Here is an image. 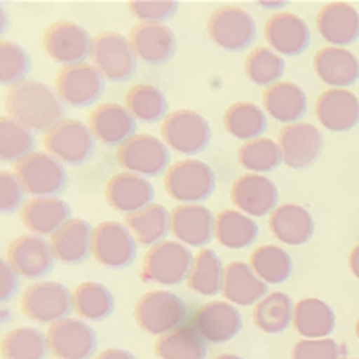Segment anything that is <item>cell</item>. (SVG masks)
I'll list each match as a JSON object with an SVG mask.
<instances>
[{
	"mask_svg": "<svg viewBox=\"0 0 359 359\" xmlns=\"http://www.w3.org/2000/svg\"><path fill=\"white\" fill-rule=\"evenodd\" d=\"M4 109L10 118L45 133L65 116V105L57 93L35 79H25L6 90Z\"/></svg>",
	"mask_w": 359,
	"mask_h": 359,
	"instance_id": "1",
	"label": "cell"
},
{
	"mask_svg": "<svg viewBox=\"0 0 359 359\" xmlns=\"http://www.w3.org/2000/svg\"><path fill=\"white\" fill-rule=\"evenodd\" d=\"M164 188L173 201L199 205L216 190V173L199 158H184L164 173Z\"/></svg>",
	"mask_w": 359,
	"mask_h": 359,
	"instance_id": "2",
	"label": "cell"
},
{
	"mask_svg": "<svg viewBox=\"0 0 359 359\" xmlns=\"http://www.w3.org/2000/svg\"><path fill=\"white\" fill-rule=\"evenodd\" d=\"M135 319L146 334L161 337L184 325L188 319V308L172 291H148L135 306Z\"/></svg>",
	"mask_w": 359,
	"mask_h": 359,
	"instance_id": "3",
	"label": "cell"
},
{
	"mask_svg": "<svg viewBox=\"0 0 359 359\" xmlns=\"http://www.w3.org/2000/svg\"><path fill=\"white\" fill-rule=\"evenodd\" d=\"M194 258L196 256L184 243L177 240H164L146 252L140 278L149 284L177 285L190 275Z\"/></svg>",
	"mask_w": 359,
	"mask_h": 359,
	"instance_id": "4",
	"label": "cell"
},
{
	"mask_svg": "<svg viewBox=\"0 0 359 359\" xmlns=\"http://www.w3.org/2000/svg\"><path fill=\"white\" fill-rule=\"evenodd\" d=\"M13 173L26 194L35 197H55L67 188L69 175L63 163L50 153H30L15 163Z\"/></svg>",
	"mask_w": 359,
	"mask_h": 359,
	"instance_id": "5",
	"label": "cell"
},
{
	"mask_svg": "<svg viewBox=\"0 0 359 359\" xmlns=\"http://www.w3.org/2000/svg\"><path fill=\"white\" fill-rule=\"evenodd\" d=\"M137 52L131 41L116 32H104L93 39L90 60L94 67L104 74L105 79L122 83L135 74L137 69Z\"/></svg>",
	"mask_w": 359,
	"mask_h": 359,
	"instance_id": "6",
	"label": "cell"
},
{
	"mask_svg": "<svg viewBox=\"0 0 359 359\" xmlns=\"http://www.w3.org/2000/svg\"><path fill=\"white\" fill-rule=\"evenodd\" d=\"M161 135L168 148L181 155H197L207 149L212 138L210 123L190 109L168 113L161 126Z\"/></svg>",
	"mask_w": 359,
	"mask_h": 359,
	"instance_id": "7",
	"label": "cell"
},
{
	"mask_svg": "<svg viewBox=\"0 0 359 359\" xmlns=\"http://www.w3.org/2000/svg\"><path fill=\"white\" fill-rule=\"evenodd\" d=\"M90 252L100 266L126 269L137 258V238L123 223L104 222L93 229Z\"/></svg>",
	"mask_w": 359,
	"mask_h": 359,
	"instance_id": "8",
	"label": "cell"
},
{
	"mask_svg": "<svg viewBox=\"0 0 359 359\" xmlns=\"http://www.w3.org/2000/svg\"><path fill=\"white\" fill-rule=\"evenodd\" d=\"M94 135L79 120H61L43 137L45 149L60 163L79 166L94 155Z\"/></svg>",
	"mask_w": 359,
	"mask_h": 359,
	"instance_id": "9",
	"label": "cell"
},
{
	"mask_svg": "<svg viewBox=\"0 0 359 359\" xmlns=\"http://www.w3.org/2000/svg\"><path fill=\"white\" fill-rule=\"evenodd\" d=\"M20 310L34 323L54 325L74 310L72 293L60 282H37L22 293Z\"/></svg>",
	"mask_w": 359,
	"mask_h": 359,
	"instance_id": "10",
	"label": "cell"
},
{
	"mask_svg": "<svg viewBox=\"0 0 359 359\" xmlns=\"http://www.w3.org/2000/svg\"><path fill=\"white\" fill-rule=\"evenodd\" d=\"M207 32L212 43L219 48L226 52H241L252 45L256 37V22L238 6H222L208 17Z\"/></svg>",
	"mask_w": 359,
	"mask_h": 359,
	"instance_id": "11",
	"label": "cell"
},
{
	"mask_svg": "<svg viewBox=\"0 0 359 359\" xmlns=\"http://www.w3.org/2000/svg\"><path fill=\"white\" fill-rule=\"evenodd\" d=\"M116 161L126 172L155 177L158 173L168 172L170 148L164 140H158L153 135H135L120 146Z\"/></svg>",
	"mask_w": 359,
	"mask_h": 359,
	"instance_id": "12",
	"label": "cell"
},
{
	"mask_svg": "<svg viewBox=\"0 0 359 359\" xmlns=\"http://www.w3.org/2000/svg\"><path fill=\"white\" fill-rule=\"evenodd\" d=\"M105 78L94 65H69L55 78V93L61 102L72 107H87L98 102L104 94Z\"/></svg>",
	"mask_w": 359,
	"mask_h": 359,
	"instance_id": "13",
	"label": "cell"
},
{
	"mask_svg": "<svg viewBox=\"0 0 359 359\" xmlns=\"http://www.w3.org/2000/svg\"><path fill=\"white\" fill-rule=\"evenodd\" d=\"M50 354L57 359H90L96 352V332L85 320L65 319L50 325L46 330Z\"/></svg>",
	"mask_w": 359,
	"mask_h": 359,
	"instance_id": "14",
	"label": "cell"
},
{
	"mask_svg": "<svg viewBox=\"0 0 359 359\" xmlns=\"http://www.w3.org/2000/svg\"><path fill=\"white\" fill-rule=\"evenodd\" d=\"M43 46L55 63L69 67V65L85 63V57L90 55L93 39L89 32L76 22L57 20L46 28L43 35Z\"/></svg>",
	"mask_w": 359,
	"mask_h": 359,
	"instance_id": "15",
	"label": "cell"
},
{
	"mask_svg": "<svg viewBox=\"0 0 359 359\" xmlns=\"http://www.w3.org/2000/svg\"><path fill=\"white\" fill-rule=\"evenodd\" d=\"M231 201L247 216H271L278 205V188L260 173H245L232 184Z\"/></svg>",
	"mask_w": 359,
	"mask_h": 359,
	"instance_id": "16",
	"label": "cell"
},
{
	"mask_svg": "<svg viewBox=\"0 0 359 359\" xmlns=\"http://www.w3.org/2000/svg\"><path fill=\"white\" fill-rule=\"evenodd\" d=\"M282 161L287 168L302 170L319 158L323 151V135L315 126L304 122L290 123L278 135Z\"/></svg>",
	"mask_w": 359,
	"mask_h": 359,
	"instance_id": "17",
	"label": "cell"
},
{
	"mask_svg": "<svg viewBox=\"0 0 359 359\" xmlns=\"http://www.w3.org/2000/svg\"><path fill=\"white\" fill-rule=\"evenodd\" d=\"M54 252L50 241L35 234H26L13 240L6 251V262L17 275L25 278H43L54 267Z\"/></svg>",
	"mask_w": 359,
	"mask_h": 359,
	"instance_id": "18",
	"label": "cell"
},
{
	"mask_svg": "<svg viewBox=\"0 0 359 359\" xmlns=\"http://www.w3.org/2000/svg\"><path fill=\"white\" fill-rule=\"evenodd\" d=\"M105 199L109 207L126 216L153 205L155 190L153 184L142 175L131 172H120L109 179L105 187Z\"/></svg>",
	"mask_w": 359,
	"mask_h": 359,
	"instance_id": "19",
	"label": "cell"
},
{
	"mask_svg": "<svg viewBox=\"0 0 359 359\" xmlns=\"http://www.w3.org/2000/svg\"><path fill=\"white\" fill-rule=\"evenodd\" d=\"M216 231V216L203 205H179L170 216V232L187 247L208 245Z\"/></svg>",
	"mask_w": 359,
	"mask_h": 359,
	"instance_id": "20",
	"label": "cell"
},
{
	"mask_svg": "<svg viewBox=\"0 0 359 359\" xmlns=\"http://www.w3.org/2000/svg\"><path fill=\"white\" fill-rule=\"evenodd\" d=\"M266 41L271 50H275L278 55H300L310 46V28L295 13L280 11L271 15L264 28Z\"/></svg>",
	"mask_w": 359,
	"mask_h": 359,
	"instance_id": "21",
	"label": "cell"
},
{
	"mask_svg": "<svg viewBox=\"0 0 359 359\" xmlns=\"http://www.w3.org/2000/svg\"><path fill=\"white\" fill-rule=\"evenodd\" d=\"M89 129L104 146H122L137 135V118L120 104H102L89 116Z\"/></svg>",
	"mask_w": 359,
	"mask_h": 359,
	"instance_id": "22",
	"label": "cell"
},
{
	"mask_svg": "<svg viewBox=\"0 0 359 359\" xmlns=\"http://www.w3.org/2000/svg\"><path fill=\"white\" fill-rule=\"evenodd\" d=\"M192 326L207 343H226L241 330L240 311L229 302H208L196 311Z\"/></svg>",
	"mask_w": 359,
	"mask_h": 359,
	"instance_id": "23",
	"label": "cell"
},
{
	"mask_svg": "<svg viewBox=\"0 0 359 359\" xmlns=\"http://www.w3.org/2000/svg\"><path fill=\"white\" fill-rule=\"evenodd\" d=\"M315 116L330 131H350L359 123V100L346 89H328L315 102Z\"/></svg>",
	"mask_w": 359,
	"mask_h": 359,
	"instance_id": "24",
	"label": "cell"
},
{
	"mask_svg": "<svg viewBox=\"0 0 359 359\" xmlns=\"http://www.w3.org/2000/svg\"><path fill=\"white\" fill-rule=\"evenodd\" d=\"M317 30L332 46L352 45L359 39V11L346 2H330L317 15Z\"/></svg>",
	"mask_w": 359,
	"mask_h": 359,
	"instance_id": "25",
	"label": "cell"
},
{
	"mask_svg": "<svg viewBox=\"0 0 359 359\" xmlns=\"http://www.w3.org/2000/svg\"><path fill=\"white\" fill-rule=\"evenodd\" d=\"M129 41L144 63L163 65L175 54V34L163 22H140L131 30Z\"/></svg>",
	"mask_w": 359,
	"mask_h": 359,
	"instance_id": "26",
	"label": "cell"
},
{
	"mask_svg": "<svg viewBox=\"0 0 359 359\" xmlns=\"http://www.w3.org/2000/svg\"><path fill=\"white\" fill-rule=\"evenodd\" d=\"M313 69L323 83L344 89L359 79V61L350 50L339 46L320 48L313 57Z\"/></svg>",
	"mask_w": 359,
	"mask_h": 359,
	"instance_id": "27",
	"label": "cell"
},
{
	"mask_svg": "<svg viewBox=\"0 0 359 359\" xmlns=\"http://www.w3.org/2000/svg\"><path fill=\"white\" fill-rule=\"evenodd\" d=\"M271 234L284 245H304L315 232V222L304 207L295 203H284L269 216Z\"/></svg>",
	"mask_w": 359,
	"mask_h": 359,
	"instance_id": "28",
	"label": "cell"
},
{
	"mask_svg": "<svg viewBox=\"0 0 359 359\" xmlns=\"http://www.w3.org/2000/svg\"><path fill=\"white\" fill-rule=\"evenodd\" d=\"M72 208L57 197H34L20 208V222L34 234H55L72 219Z\"/></svg>",
	"mask_w": 359,
	"mask_h": 359,
	"instance_id": "29",
	"label": "cell"
},
{
	"mask_svg": "<svg viewBox=\"0 0 359 359\" xmlns=\"http://www.w3.org/2000/svg\"><path fill=\"white\" fill-rule=\"evenodd\" d=\"M90 238H93V226L85 219L72 217L50 238V247H52L54 258L61 264H69V266L83 264L89 258Z\"/></svg>",
	"mask_w": 359,
	"mask_h": 359,
	"instance_id": "30",
	"label": "cell"
},
{
	"mask_svg": "<svg viewBox=\"0 0 359 359\" xmlns=\"http://www.w3.org/2000/svg\"><path fill=\"white\" fill-rule=\"evenodd\" d=\"M222 293L231 304L251 306L260 302L267 293V284L245 262H231L223 273Z\"/></svg>",
	"mask_w": 359,
	"mask_h": 359,
	"instance_id": "31",
	"label": "cell"
},
{
	"mask_svg": "<svg viewBox=\"0 0 359 359\" xmlns=\"http://www.w3.org/2000/svg\"><path fill=\"white\" fill-rule=\"evenodd\" d=\"M264 109L276 122L297 123L306 114L308 98L306 93L297 83L291 81H278V83L267 87L264 96Z\"/></svg>",
	"mask_w": 359,
	"mask_h": 359,
	"instance_id": "32",
	"label": "cell"
},
{
	"mask_svg": "<svg viewBox=\"0 0 359 359\" xmlns=\"http://www.w3.org/2000/svg\"><path fill=\"white\" fill-rule=\"evenodd\" d=\"M293 328L304 339H325L335 330V313L320 299H302L295 304Z\"/></svg>",
	"mask_w": 359,
	"mask_h": 359,
	"instance_id": "33",
	"label": "cell"
},
{
	"mask_svg": "<svg viewBox=\"0 0 359 359\" xmlns=\"http://www.w3.org/2000/svg\"><path fill=\"white\" fill-rule=\"evenodd\" d=\"M155 354L158 359H205L207 341L192 325H182L158 337L155 343Z\"/></svg>",
	"mask_w": 359,
	"mask_h": 359,
	"instance_id": "34",
	"label": "cell"
},
{
	"mask_svg": "<svg viewBox=\"0 0 359 359\" xmlns=\"http://www.w3.org/2000/svg\"><path fill=\"white\" fill-rule=\"evenodd\" d=\"M170 216H172V212H168L163 205L153 203L142 210L126 216V225L133 232L138 243L151 249L157 243L164 241L166 234L170 232Z\"/></svg>",
	"mask_w": 359,
	"mask_h": 359,
	"instance_id": "35",
	"label": "cell"
},
{
	"mask_svg": "<svg viewBox=\"0 0 359 359\" xmlns=\"http://www.w3.org/2000/svg\"><path fill=\"white\" fill-rule=\"evenodd\" d=\"M214 238L226 249H245L258 238V225L240 210H222L216 216Z\"/></svg>",
	"mask_w": 359,
	"mask_h": 359,
	"instance_id": "36",
	"label": "cell"
},
{
	"mask_svg": "<svg viewBox=\"0 0 359 359\" xmlns=\"http://www.w3.org/2000/svg\"><path fill=\"white\" fill-rule=\"evenodd\" d=\"M72 304L81 319L102 323L114 311V297L100 282H83L72 291Z\"/></svg>",
	"mask_w": 359,
	"mask_h": 359,
	"instance_id": "37",
	"label": "cell"
},
{
	"mask_svg": "<svg viewBox=\"0 0 359 359\" xmlns=\"http://www.w3.org/2000/svg\"><path fill=\"white\" fill-rule=\"evenodd\" d=\"M223 273H225V267L222 266V260L216 255V251L203 247L194 258L192 269H190V275L187 278L188 287L197 295H217V293H222Z\"/></svg>",
	"mask_w": 359,
	"mask_h": 359,
	"instance_id": "38",
	"label": "cell"
},
{
	"mask_svg": "<svg viewBox=\"0 0 359 359\" xmlns=\"http://www.w3.org/2000/svg\"><path fill=\"white\" fill-rule=\"evenodd\" d=\"M295 304L282 291H275L266 295L260 302H256L252 310V320L256 328L266 334H282L293 323Z\"/></svg>",
	"mask_w": 359,
	"mask_h": 359,
	"instance_id": "39",
	"label": "cell"
},
{
	"mask_svg": "<svg viewBox=\"0 0 359 359\" xmlns=\"http://www.w3.org/2000/svg\"><path fill=\"white\" fill-rule=\"evenodd\" d=\"M226 133L238 140H256L267 129V116L256 104L251 102H236L225 111L223 116Z\"/></svg>",
	"mask_w": 359,
	"mask_h": 359,
	"instance_id": "40",
	"label": "cell"
},
{
	"mask_svg": "<svg viewBox=\"0 0 359 359\" xmlns=\"http://www.w3.org/2000/svg\"><path fill=\"white\" fill-rule=\"evenodd\" d=\"M126 107L135 118L146 123H155L168 116V102L163 90L155 85L138 83L126 94Z\"/></svg>",
	"mask_w": 359,
	"mask_h": 359,
	"instance_id": "41",
	"label": "cell"
},
{
	"mask_svg": "<svg viewBox=\"0 0 359 359\" xmlns=\"http://www.w3.org/2000/svg\"><path fill=\"white\" fill-rule=\"evenodd\" d=\"M249 266L266 284H282L293 273L291 256L282 247L276 245L256 247L249 260Z\"/></svg>",
	"mask_w": 359,
	"mask_h": 359,
	"instance_id": "42",
	"label": "cell"
},
{
	"mask_svg": "<svg viewBox=\"0 0 359 359\" xmlns=\"http://www.w3.org/2000/svg\"><path fill=\"white\" fill-rule=\"evenodd\" d=\"M238 163L241 164V168H245L247 172L262 175V173L275 172L284 161H282L278 142L260 137L256 140L241 144L240 149H238Z\"/></svg>",
	"mask_w": 359,
	"mask_h": 359,
	"instance_id": "43",
	"label": "cell"
},
{
	"mask_svg": "<svg viewBox=\"0 0 359 359\" xmlns=\"http://www.w3.org/2000/svg\"><path fill=\"white\" fill-rule=\"evenodd\" d=\"M48 352L46 334L37 328L22 326L8 332L2 339V358L4 359H45Z\"/></svg>",
	"mask_w": 359,
	"mask_h": 359,
	"instance_id": "44",
	"label": "cell"
},
{
	"mask_svg": "<svg viewBox=\"0 0 359 359\" xmlns=\"http://www.w3.org/2000/svg\"><path fill=\"white\" fill-rule=\"evenodd\" d=\"M0 155L4 163H19L34 153L35 138L32 129L10 116H2L0 120Z\"/></svg>",
	"mask_w": 359,
	"mask_h": 359,
	"instance_id": "45",
	"label": "cell"
},
{
	"mask_svg": "<svg viewBox=\"0 0 359 359\" xmlns=\"http://www.w3.org/2000/svg\"><path fill=\"white\" fill-rule=\"evenodd\" d=\"M285 63L282 55L267 46H258L247 55L245 74L258 87H271L280 81L284 76Z\"/></svg>",
	"mask_w": 359,
	"mask_h": 359,
	"instance_id": "46",
	"label": "cell"
},
{
	"mask_svg": "<svg viewBox=\"0 0 359 359\" xmlns=\"http://www.w3.org/2000/svg\"><path fill=\"white\" fill-rule=\"evenodd\" d=\"M30 72V55L25 48L11 41H2L0 45V81L4 87L25 81Z\"/></svg>",
	"mask_w": 359,
	"mask_h": 359,
	"instance_id": "47",
	"label": "cell"
},
{
	"mask_svg": "<svg viewBox=\"0 0 359 359\" xmlns=\"http://www.w3.org/2000/svg\"><path fill=\"white\" fill-rule=\"evenodd\" d=\"M179 4L172 0H133L128 2V10L140 22H164L177 13Z\"/></svg>",
	"mask_w": 359,
	"mask_h": 359,
	"instance_id": "48",
	"label": "cell"
},
{
	"mask_svg": "<svg viewBox=\"0 0 359 359\" xmlns=\"http://www.w3.org/2000/svg\"><path fill=\"white\" fill-rule=\"evenodd\" d=\"M344 348L337 341L325 339H302L291 350V359H341Z\"/></svg>",
	"mask_w": 359,
	"mask_h": 359,
	"instance_id": "49",
	"label": "cell"
},
{
	"mask_svg": "<svg viewBox=\"0 0 359 359\" xmlns=\"http://www.w3.org/2000/svg\"><path fill=\"white\" fill-rule=\"evenodd\" d=\"M25 188L13 172L0 173V208L4 214H11L25 201Z\"/></svg>",
	"mask_w": 359,
	"mask_h": 359,
	"instance_id": "50",
	"label": "cell"
},
{
	"mask_svg": "<svg viewBox=\"0 0 359 359\" xmlns=\"http://www.w3.org/2000/svg\"><path fill=\"white\" fill-rule=\"evenodd\" d=\"M0 273H2V280H0V299L2 302H8L11 297L17 293V287H19V278H17V273L13 271V267L8 264V262H2L0 266Z\"/></svg>",
	"mask_w": 359,
	"mask_h": 359,
	"instance_id": "51",
	"label": "cell"
},
{
	"mask_svg": "<svg viewBox=\"0 0 359 359\" xmlns=\"http://www.w3.org/2000/svg\"><path fill=\"white\" fill-rule=\"evenodd\" d=\"M96 359H137V358H135L131 352H128V350H123V348H107L104 350V352H100V354L96 355Z\"/></svg>",
	"mask_w": 359,
	"mask_h": 359,
	"instance_id": "52",
	"label": "cell"
},
{
	"mask_svg": "<svg viewBox=\"0 0 359 359\" xmlns=\"http://www.w3.org/2000/svg\"><path fill=\"white\" fill-rule=\"evenodd\" d=\"M348 266H350V271L354 273V276L359 280V243L352 249V252H350Z\"/></svg>",
	"mask_w": 359,
	"mask_h": 359,
	"instance_id": "53",
	"label": "cell"
},
{
	"mask_svg": "<svg viewBox=\"0 0 359 359\" xmlns=\"http://www.w3.org/2000/svg\"><path fill=\"white\" fill-rule=\"evenodd\" d=\"M212 359H243V358H241V355H236V354H219Z\"/></svg>",
	"mask_w": 359,
	"mask_h": 359,
	"instance_id": "54",
	"label": "cell"
},
{
	"mask_svg": "<svg viewBox=\"0 0 359 359\" xmlns=\"http://www.w3.org/2000/svg\"><path fill=\"white\" fill-rule=\"evenodd\" d=\"M355 335H358V339H359V319L358 323H355Z\"/></svg>",
	"mask_w": 359,
	"mask_h": 359,
	"instance_id": "55",
	"label": "cell"
}]
</instances>
